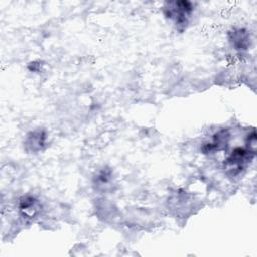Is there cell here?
Wrapping results in <instances>:
<instances>
[{
  "label": "cell",
  "mask_w": 257,
  "mask_h": 257,
  "mask_svg": "<svg viewBox=\"0 0 257 257\" xmlns=\"http://www.w3.org/2000/svg\"><path fill=\"white\" fill-rule=\"evenodd\" d=\"M193 4L188 1H179L169 3L168 16L173 18L177 24H185L193 11Z\"/></svg>",
  "instance_id": "1"
}]
</instances>
